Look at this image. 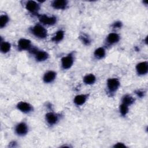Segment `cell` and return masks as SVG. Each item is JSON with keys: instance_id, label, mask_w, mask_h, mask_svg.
<instances>
[{"instance_id": "obj_1", "label": "cell", "mask_w": 148, "mask_h": 148, "mask_svg": "<svg viewBox=\"0 0 148 148\" xmlns=\"http://www.w3.org/2000/svg\"><path fill=\"white\" fill-rule=\"evenodd\" d=\"M31 33L36 38L44 39L47 36V29L40 24H36L31 28Z\"/></svg>"}, {"instance_id": "obj_2", "label": "cell", "mask_w": 148, "mask_h": 148, "mask_svg": "<svg viewBox=\"0 0 148 148\" xmlns=\"http://www.w3.org/2000/svg\"><path fill=\"white\" fill-rule=\"evenodd\" d=\"M29 52L32 54L34 55L35 59L37 61L42 62L48 59L49 55V54L43 50H39L36 47H31V49L29 50Z\"/></svg>"}, {"instance_id": "obj_3", "label": "cell", "mask_w": 148, "mask_h": 148, "mask_svg": "<svg viewBox=\"0 0 148 148\" xmlns=\"http://www.w3.org/2000/svg\"><path fill=\"white\" fill-rule=\"evenodd\" d=\"M120 83L117 78H109L107 80V88L110 94H113L118 90Z\"/></svg>"}, {"instance_id": "obj_4", "label": "cell", "mask_w": 148, "mask_h": 148, "mask_svg": "<svg viewBox=\"0 0 148 148\" xmlns=\"http://www.w3.org/2000/svg\"><path fill=\"white\" fill-rule=\"evenodd\" d=\"M74 62L73 53L68 54L66 56L61 58V66L64 69H68L72 66Z\"/></svg>"}, {"instance_id": "obj_5", "label": "cell", "mask_w": 148, "mask_h": 148, "mask_svg": "<svg viewBox=\"0 0 148 148\" xmlns=\"http://www.w3.org/2000/svg\"><path fill=\"white\" fill-rule=\"evenodd\" d=\"M39 21L45 25H53L57 22V18L55 16H48L46 14L38 15Z\"/></svg>"}, {"instance_id": "obj_6", "label": "cell", "mask_w": 148, "mask_h": 148, "mask_svg": "<svg viewBox=\"0 0 148 148\" xmlns=\"http://www.w3.org/2000/svg\"><path fill=\"white\" fill-rule=\"evenodd\" d=\"M25 8L31 13L38 14V12L40 9V5L34 1H28L25 3Z\"/></svg>"}, {"instance_id": "obj_7", "label": "cell", "mask_w": 148, "mask_h": 148, "mask_svg": "<svg viewBox=\"0 0 148 148\" xmlns=\"http://www.w3.org/2000/svg\"><path fill=\"white\" fill-rule=\"evenodd\" d=\"M17 47L19 50L29 51L32 47L31 42L29 39L21 38L18 41Z\"/></svg>"}, {"instance_id": "obj_8", "label": "cell", "mask_w": 148, "mask_h": 148, "mask_svg": "<svg viewBox=\"0 0 148 148\" xmlns=\"http://www.w3.org/2000/svg\"><path fill=\"white\" fill-rule=\"evenodd\" d=\"M28 126L24 122L18 123L15 128V132L19 136H24L26 135L28 132Z\"/></svg>"}, {"instance_id": "obj_9", "label": "cell", "mask_w": 148, "mask_h": 148, "mask_svg": "<svg viewBox=\"0 0 148 148\" xmlns=\"http://www.w3.org/2000/svg\"><path fill=\"white\" fill-rule=\"evenodd\" d=\"M136 71L139 75H145L148 72V63L143 61L138 63L136 66Z\"/></svg>"}, {"instance_id": "obj_10", "label": "cell", "mask_w": 148, "mask_h": 148, "mask_svg": "<svg viewBox=\"0 0 148 148\" xmlns=\"http://www.w3.org/2000/svg\"><path fill=\"white\" fill-rule=\"evenodd\" d=\"M17 108L21 112L24 113H28L31 112L33 108L31 105L26 102H20L17 105Z\"/></svg>"}, {"instance_id": "obj_11", "label": "cell", "mask_w": 148, "mask_h": 148, "mask_svg": "<svg viewBox=\"0 0 148 148\" xmlns=\"http://www.w3.org/2000/svg\"><path fill=\"white\" fill-rule=\"evenodd\" d=\"M45 119H46L47 123L49 125H53L56 124L58 122L59 117L57 114H56L54 113L49 112L46 114Z\"/></svg>"}, {"instance_id": "obj_12", "label": "cell", "mask_w": 148, "mask_h": 148, "mask_svg": "<svg viewBox=\"0 0 148 148\" xmlns=\"http://www.w3.org/2000/svg\"><path fill=\"white\" fill-rule=\"evenodd\" d=\"M119 40H120V36L117 33L113 32V33L109 34L108 35L106 42L108 45H112L117 43L119 41Z\"/></svg>"}, {"instance_id": "obj_13", "label": "cell", "mask_w": 148, "mask_h": 148, "mask_svg": "<svg viewBox=\"0 0 148 148\" xmlns=\"http://www.w3.org/2000/svg\"><path fill=\"white\" fill-rule=\"evenodd\" d=\"M56 77V73L53 71H49L46 72L43 77V80L46 83L53 82Z\"/></svg>"}, {"instance_id": "obj_14", "label": "cell", "mask_w": 148, "mask_h": 148, "mask_svg": "<svg viewBox=\"0 0 148 148\" xmlns=\"http://www.w3.org/2000/svg\"><path fill=\"white\" fill-rule=\"evenodd\" d=\"M68 2L65 0H56L53 1L51 6L56 9H64L66 8Z\"/></svg>"}, {"instance_id": "obj_15", "label": "cell", "mask_w": 148, "mask_h": 148, "mask_svg": "<svg viewBox=\"0 0 148 148\" xmlns=\"http://www.w3.org/2000/svg\"><path fill=\"white\" fill-rule=\"evenodd\" d=\"M87 97H88V95L86 94L77 95L75 96V97L74 98L73 102L75 105L77 106H80L83 105L86 102L87 99Z\"/></svg>"}, {"instance_id": "obj_16", "label": "cell", "mask_w": 148, "mask_h": 148, "mask_svg": "<svg viewBox=\"0 0 148 148\" xmlns=\"http://www.w3.org/2000/svg\"><path fill=\"white\" fill-rule=\"evenodd\" d=\"M95 81H96V77L95 75L92 73L87 74L83 77V82L86 84H88V85L92 84L95 82Z\"/></svg>"}, {"instance_id": "obj_17", "label": "cell", "mask_w": 148, "mask_h": 148, "mask_svg": "<svg viewBox=\"0 0 148 148\" xmlns=\"http://www.w3.org/2000/svg\"><path fill=\"white\" fill-rule=\"evenodd\" d=\"M106 54V51H105V49L102 47H100L97 48L94 53V56L98 59H101L103 57H105Z\"/></svg>"}, {"instance_id": "obj_18", "label": "cell", "mask_w": 148, "mask_h": 148, "mask_svg": "<svg viewBox=\"0 0 148 148\" xmlns=\"http://www.w3.org/2000/svg\"><path fill=\"white\" fill-rule=\"evenodd\" d=\"M11 49V45L8 42H1L0 50L2 53H7L10 51Z\"/></svg>"}, {"instance_id": "obj_19", "label": "cell", "mask_w": 148, "mask_h": 148, "mask_svg": "<svg viewBox=\"0 0 148 148\" xmlns=\"http://www.w3.org/2000/svg\"><path fill=\"white\" fill-rule=\"evenodd\" d=\"M64 37V32L62 30L58 31L55 35L52 38L51 40L54 42H59L61 41Z\"/></svg>"}, {"instance_id": "obj_20", "label": "cell", "mask_w": 148, "mask_h": 148, "mask_svg": "<svg viewBox=\"0 0 148 148\" xmlns=\"http://www.w3.org/2000/svg\"><path fill=\"white\" fill-rule=\"evenodd\" d=\"M135 101V99L130 95H125L122 98V103L129 106L132 105Z\"/></svg>"}, {"instance_id": "obj_21", "label": "cell", "mask_w": 148, "mask_h": 148, "mask_svg": "<svg viewBox=\"0 0 148 148\" xmlns=\"http://www.w3.org/2000/svg\"><path fill=\"white\" fill-rule=\"evenodd\" d=\"M9 18L8 15L3 14L0 16V27L3 28L6 26L7 23L9 22Z\"/></svg>"}, {"instance_id": "obj_22", "label": "cell", "mask_w": 148, "mask_h": 148, "mask_svg": "<svg viewBox=\"0 0 148 148\" xmlns=\"http://www.w3.org/2000/svg\"><path fill=\"white\" fill-rule=\"evenodd\" d=\"M119 110L120 114L123 116H125L128 112V106L122 103L119 107Z\"/></svg>"}, {"instance_id": "obj_23", "label": "cell", "mask_w": 148, "mask_h": 148, "mask_svg": "<svg viewBox=\"0 0 148 148\" xmlns=\"http://www.w3.org/2000/svg\"><path fill=\"white\" fill-rule=\"evenodd\" d=\"M80 39L86 45H89L91 43V40L90 38L86 35H82L80 36Z\"/></svg>"}, {"instance_id": "obj_24", "label": "cell", "mask_w": 148, "mask_h": 148, "mask_svg": "<svg viewBox=\"0 0 148 148\" xmlns=\"http://www.w3.org/2000/svg\"><path fill=\"white\" fill-rule=\"evenodd\" d=\"M122 26V23L120 21H116L114 23H113V24L112 25V27L114 28H121Z\"/></svg>"}, {"instance_id": "obj_25", "label": "cell", "mask_w": 148, "mask_h": 148, "mask_svg": "<svg viewBox=\"0 0 148 148\" xmlns=\"http://www.w3.org/2000/svg\"><path fill=\"white\" fill-rule=\"evenodd\" d=\"M114 147H118V148H122V147H125L126 146L123 143H121V142H119L116 143L114 146Z\"/></svg>"}, {"instance_id": "obj_26", "label": "cell", "mask_w": 148, "mask_h": 148, "mask_svg": "<svg viewBox=\"0 0 148 148\" xmlns=\"http://www.w3.org/2000/svg\"><path fill=\"white\" fill-rule=\"evenodd\" d=\"M135 94L137 95L138 97L142 98V97H143L144 96L145 92L142 91H140V90H137V91H135Z\"/></svg>"}]
</instances>
